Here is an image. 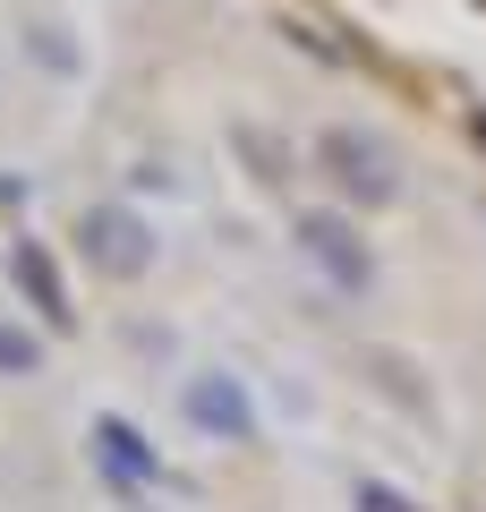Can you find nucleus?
Here are the masks:
<instances>
[{"mask_svg": "<svg viewBox=\"0 0 486 512\" xmlns=\"http://www.w3.org/2000/svg\"><path fill=\"white\" fill-rule=\"evenodd\" d=\"M103 444H111V461H120V470H128V478H137V470H145V453H137V436H128V427H103Z\"/></svg>", "mask_w": 486, "mask_h": 512, "instance_id": "f257e3e1", "label": "nucleus"}, {"mask_svg": "<svg viewBox=\"0 0 486 512\" xmlns=\"http://www.w3.org/2000/svg\"><path fill=\"white\" fill-rule=\"evenodd\" d=\"M197 410H205L214 427H239V402H222V393H197Z\"/></svg>", "mask_w": 486, "mask_h": 512, "instance_id": "f03ea898", "label": "nucleus"}, {"mask_svg": "<svg viewBox=\"0 0 486 512\" xmlns=\"http://www.w3.org/2000/svg\"><path fill=\"white\" fill-rule=\"evenodd\" d=\"M359 504H367V512H410V504H393V495H384V487H367Z\"/></svg>", "mask_w": 486, "mask_h": 512, "instance_id": "7ed1b4c3", "label": "nucleus"}]
</instances>
